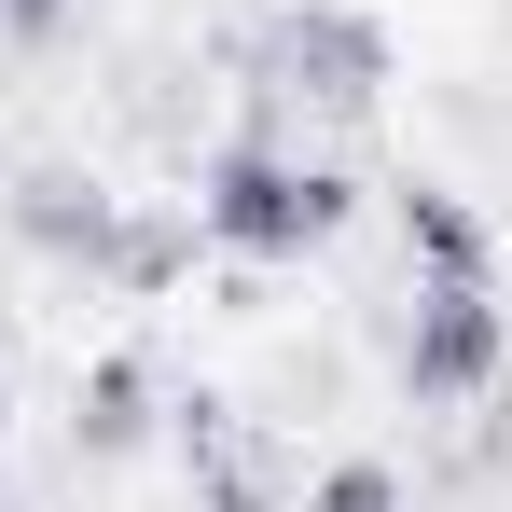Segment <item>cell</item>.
I'll return each mask as SVG.
<instances>
[{
  "label": "cell",
  "mask_w": 512,
  "mask_h": 512,
  "mask_svg": "<svg viewBox=\"0 0 512 512\" xmlns=\"http://www.w3.org/2000/svg\"><path fill=\"white\" fill-rule=\"evenodd\" d=\"M346 208H360V180L319 153H277V139H222L194 167V236L222 263H305L346 236Z\"/></svg>",
  "instance_id": "cell-1"
},
{
  "label": "cell",
  "mask_w": 512,
  "mask_h": 512,
  "mask_svg": "<svg viewBox=\"0 0 512 512\" xmlns=\"http://www.w3.org/2000/svg\"><path fill=\"white\" fill-rule=\"evenodd\" d=\"M512 374V319L485 277H416V319H402V402H485Z\"/></svg>",
  "instance_id": "cell-2"
},
{
  "label": "cell",
  "mask_w": 512,
  "mask_h": 512,
  "mask_svg": "<svg viewBox=\"0 0 512 512\" xmlns=\"http://www.w3.org/2000/svg\"><path fill=\"white\" fill-rule=\"evenodd\" d=\"M263 70H291V97H319V111H374L388 97V28L346 14V0H305V14H277Z\"/></svg>",
  "instance_id": "cell-3"
},
{
  "label": "cell",
  "mask_w": 512,
  "mask_h": 512,
  "mask_svg": "<svg viewBox=\"0 0 512 512\" xmlns=\"http://www.w3.org/2000/svg\"><path fill=\"white\" fill-rule=\"evenodd\" d=\"M388 208H402V250H416V277H485V208H471V194H457V180H402V194H388Z\"/></svg>",
  "instance_id": "cell-4"
},
{
  "label": "cell",
  "mask_w": 512,
  "mask_h": 512,
  "mask_svg": "<svg viewBox=\"0 0 512 512\" xmlns=\"http://www.w3.org/2000/svg\"><path fill=\"white\" fill-rule=\"evenodd\" d=\"M305 512H402V471H388V457H333V471L305 485Z\"/></svg>",
  "instance_id": "cell-5"
},
{
  "label": "cell",
  "mask_w": 512,
  "mask_h": 512,
  "mask_svg": "<svg viewBox=\"0 0 512 512\" xmlns=\"http://www.w3.org/2000/svg\"><path fill=\"white\" fill-rule=\"evenodd\" d=\"M139 402H153V388H139V360H97V416H84L97 457H125V443H139Z\"/></svg>",
  "instance_id": "cell-6"
},
{
  "label": "cell",
  "mask_w": 512,
  "mask_h": 512,
  "mask_svg": "<svg viewBox=\"0 0 512 512\" xmlns=\"http://www.w3.org/2000/svg\"><path fill=\"white\" fill-rule=\"evenodd\" d=\"M70 14H84V0H0V28H14V42H56Z\"/></svg>",
  "instance_id": "cell-7"
},
{
  "label": "cell",
  "mask_w": 512,
  "mask_h": 512,
  "mask_svg": "<svg viewBox=\"0 0 512 512\" xmlns=\"http://www.w3.org/2000/svg\"><path fill=\"white\" fill-rule=\"evenodd\" d=\"M0 512H14V485H0Z\"/></svg>",
  "instance_id": "cell-8"
},
{
  "label": "cell",
  "mask_w": 512,
  "mask_h": 512,
  "mask_svg": "<svg viewBox=\"0 0 512 512\" xmlns=\"http://www.w3.org/2000/svg\"><path fill=\"white\" fill-rule=\"evenodd\" d=\"M0 402H14V388H0Z\"/></svg>",
  "instance_id": "cell-9"
}]
</instances>
